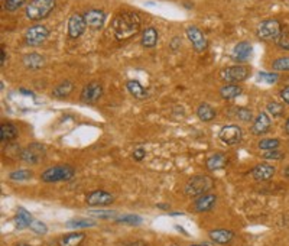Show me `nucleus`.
Masks as SVG:
<instances>
[{"mask_svg": "<svg viewBox=\"0 0 289 246\" xmlns=\"http://www.w3.org/2000/svg\"><path fill=\"white\" fill-rule=\"evenodd\" d=\"M158 38H159L158 29L153 28V26H149L142 33V45L145 48H153L158 44Z\"/></svg>", "mask_w": 289, "mask_h": 246, "instance_id": "nucleus-24", "label": "nucleus"}, {"mask_svg": "<svg viewBox=\"0 0 289 246\" xmlns=\"http://www.w3.org/2000/svg\"><path fill=\"white\" fill-rule=\"evenodd\" d=\"M284 26L278 19H266L258 26V38L262 41H276L282 32Z\"/></svg>", "mask_w": 289, "mask_h": 246, "instance_id": "nucleus-5", "label": "nucleus"}, {"mask_svg": "<svg viewBox=\"0 0 289 246\" xmlns=\"http://www.w3.org/2000/svg\"><path fill=\"white\" fill-rule=\"evenodd\" d=\"M57 0H30L26 6V17L32 22H39L48 17L55 9Z\"/></svg>", "mask_w": 289, "mask_h": 246, "instance_id": "nucleus-2", "label": "nucleus"}, {"mask_svg": "<svg viewBox=\"0 0 289 246\" xmlns=\"http://www.w3.org/2000/svg\"><path fill=\"white\" fill-rule=\"evenodd\" d=\"M258 146L263 151H274V149H279L281 140L278 138H266V139H262Z\"/></svg>", "mask_w": 289, "mask_h": 246, "instance_id": "nucleus-31", "label": "nucleus"}, {"mask_svg": "<svg viewBox=\"0 0 289 246\" xmlns=\"http://www.w3.org/2000/svg\"><path fill=\"white\" fill-rule=\"evenodd\" d=\"M227 164H228V158H227V155H224V154H221V152H217V154L208 156L207 161H205V167H207L208 171H218V169H223V168L227 167Z\"/></svg>", "mask_w": 289, "mask_h": 246, "instance_id": "nucleus-20", "label": "nucleus"}, {"mask_svg": "<svg viewBox=\"0 0 289 246\" xmlns=\"http://www.w3.org/2000/svg\"><path fill=\"white\" fill-rule=\"evenodd\" d=\"M76 175V169L71 165H55L51 168H46L41 174V180L44 183H61V181H70Z\"/></svg>", "mask_w": 289, "mask_h": 246, "instance_id": "nucleus-4", "label": "nucleus"}, {"mask_svg": "<svg viewBox=\"0 0 289 246\" xmlns=\"http://www.w3.org/2000/svg\"><path fill=\"white\" fill-rule=\"evenodd\" d=\"M258 77H259V81H266V83H269V84L276 83L278 78H279L278 74H271V73H259Z\"/></svg>", "mask_w": 289, "mask_h": 246, "instance_id": "nucleus-41", "label": "nucleus"}, {"mask_svg": "<svg viewBox=\"0 0 289 246\" xmlns=\"http://www.w3.org/2000/svg\"><path fill=\"white\" fill-rule=\"evenodd\" d=\"M94 225H96V222L91 220V219H73V220H68V222H67V228H71V229L93 228Z\"/></svg>", "mask_w": 289, "mask_h": 246, "instance_id": "nucleus-30", "label": "nucleus"}, {"mask_svg": "<svg viewBox=\"0 0 289 246\" xmlns=\"http://www.w3.org/2000/svg\"><path fill=\"white\" fill-rule=\"evenodd\" d=\"M276 172V168L268 162H260L258 165H255L250 171V175L256 180V181H269L274 178Z\"/></svg>", "mask_w": 289, "mask_h": 246, "instance_id": "nucleus-14", "label": "nucleus"}, {"mask_svg": "<svg viewBox=\"0 0 289 246\" xmlns=\"http://www.w3.org/2000/svg\"><path fill=\"white\" fill-rule=\"evenodd\" d=\"M120 246H148L145 242L142 241H135V242H126V244H122Z\"/></svg>", "mask_w": 289, "mask_h": 246, "instance_id": "nucleus-46", "label": "nucleus"}, {"mask_svg": "<svg viewBox=\"0 0 289 246\" xmlns=\"http://www.w3.org/2000/svg\"><path fill=\"white\" fill-rule=\"evenodd\" d=\"M218 138L226 145H237L243 138V130L237 124H226L220 129Z\"/></svg>", "mask_w": 289, "mask_h": 246, "instance_id": "nucleus-9", "label": "nucleus"}, {"mask_svg": "<svg viewBox=\"0 0 289 246\" xmlns=\"http://www.w3.org/2000/svg\"><path fill=\"white\" fill-rule=\"evenodd\" d=\"M25 3H26V0H4V9L7 12H16Z\"/></svg>", "mask_w": 289, "mask_h": 246, "instance_id": "nucleus-39", "label": "nucleus"}, {"mask_svg": "<svg viewBox=\"0 0 289 246\" xmlns=\"http://www.w3.org/2000/svg\"><path fill=\"white\" fill-rule=\"evenodd\" d=\"M284 130H285V133L289 135V118L287 119V122H285V126H284Z\"/></svg>", "mask_w": 289, "mask_h": 246, "instance_id": "nucleus-50", "label": "nucleus"}, {"mask_svg": "<svg viewBox=\"0 0 289 246\" xmlns=\"http://www.w3.org/2000/svg\"><path fill=\"white\" fill-rule=\"evenodd\" d=\"M272 68L275 71H289V57H281L276 58L272 62Z\"/></svg>", "mask_w": 289, "mask_h": 246, "instance_id": "nucleus-37", "label": "nucleus"}, {"mask_svg": "<svg viewBox=\"0 0 289 246\" xmlns=\"http://www.w3.org/2000/svg\"><path fill=\"white\" fill-rule=\"evenodd\" d=\"M101 96H103V86L97 81H91L83 89V92L80 94V100L83 103L93 105L101 99Z\"/></svg>", "mask_w": 289, "mask_h": 246, "instance_id": "nucleus-12", "label": "nucleus"}, {"mask_svg": "<svg viewBox=\"0 0 289 246\" xmlns=\"http://www.w3.org/2000/svg\"><path fill=\"white\" fill-rule=\"evenodd\" d=\"M242 87L240 86H237V84H233V83H228V84H226V86H223L221 89H220V96H221V99H224V100H234V99H237L240 94H242Z\"/></svg>", "mask_w": 289, "mask_h": 246, "instance_id": "nucleus-25", "label": "nucleus"}, {"mask_svg": "<svg viewBox=\"0 0 289 246\" xmlns=\"http://www.w3.org/2000/svg\"><path fill=\"white\" fill-rule=\"evenodd\" d=\"M20 159L29 165H36L42 162L46 156V149L42 143H29L26 148L20 151Z\"/></svg>", "mask_w": 289, "mask_h": 246, "instance_id": "nucleus-6", "label": "nucleus"}, {"mask_svg": "<svg viewBox=\"0 0 289 246\" xmlns=\"http://www.w3.org/2000/svg\"><path fill=\"white\" fill-rule=\"evenodd\" d=\"M15 222H16V228H17V229H25V228H29V226H30V223L33 222V219H32V215H30L26 209L19 207L17 212H16Z\"/></svg>", "mask_w": 289, "mask_h": 246, "instance_id": "nucleus-27", "label": "nucleus"}, {"mask_svg": "<svg viewBox=\"0 0 289 246\" xmlns=\"http://www.w3.org/2000/svg\"><path fill=\"white\" fill-rule=\"evenodd\" d=\"M214 187V180L208 175H194L191 177L185 187H184V193L187 197H199L205 193H208L211 188Z\"/></svg>", "mask_w": 289, "mask_h": 246, "instance_id": "nucleus-3", "label": "nucleus"}, {"mask_svg": "<svg viewBox=\"0 0 289 246\" xmlns=\"http://www.w3.org/2000/svg\"><path fill=\"white\" fill-rule=\"evenodd\" d=\"M86 28H87V23H86V19H84L83 15H80V13L71 15V17L68 19V35H70V38H73V39L80 38L86 32Z\"/></svg>", "mask_w": 289, "mask_h": 246, "instance_id": "nucleus-13", "label": "nucleus"}, {"mask_svg": "<svg viewBox=\"0 0 289 246\" xmlns=\"http://www.w3.org/2000/svg\"><path fill=\"white\" fill-rule=\"evenodd\" d=\"M276 45L284 51H289V26H284L279 38L276 39Z\"/></svg>", "mask_w": 289, "mask_h": 246, "instance_id": "nucleus-34", "label": "nucleus"}, {"mask_svg": "<svg viewBox=\"0 0 289 246\" xmlns=\"http://www.w3.org/2000/svg\"><path fill=\"white\" fill-rule=\"evenodd\" d=\"M284 175H285V177H288V178H289V165L287 167V168H285V169H284Z\"/></svg>", "mask_w": 289, "mask_h": 246, "instance_id": "nucleus-51", "label": "nucleus"}, {"mask_svg": "<svg viewBox=\"0 0 289 246\" xmlns=\"http://www.w3.org/2000/svg\"><path fill=\"white\" fill-rule=\"evenodd\" d=\"M234 116L242 122H250L253 119V113L246 108H234Z\"/></svg>", "mask_w": 289, "mask_h": 246, "instance_id": "nucleus-35", "label": "nucleus"}, {"mask_svg": "<svg viewBox=\"0 0 289 246\" xmlns=\"http://www.w3.org/2000/svg\"><path fill=\"white\" fill-rule=\"evenodd\" d=\"M4 61H6V51H4V48H1V61H0V64L4 65Z\"/></svg>", "mask_w": 289, "mask_h": 246, "instance_id": "nucleus-47", "label": "nucleus"}, {"mask_svg": "<svg viewBox=\"0 0 289 246\" xmlns=\"http://www.w3.org/2000/svg\"><path fill=\"white\" fill-rule=\"evenodd\" d=\"M190 246H210V245H207V244H195V245H190Z\"/></svg>", "mask_w": 289, "mask_h": 246, "instance_id": "nucleus-52", "label": "nucleus"}, {"mask_svg": "<svg viewBox=\"0 0 289 246\" xmlns=\"http://www.w3.org/2000/svg\"><path fill=\"white\" fill-rule=\"evenodd\" d=\"M83 16L86 19L87 26L90 29H93V31L101 29L104 26V23H106V13L101 9H90Z\"/></svg>", "mask_w": 289, "mask_h": 246, "instance_id": "nucleus-15", "label": "nucleus"}, {"mask_svg": "<svg viewBox=\"0 0 289 246\" xmlns=\"http://www.w3.org/2000/svg\"><path fill=\"white\" fill-rule=\"evenodd\" d=\"M116 222L117 223H127V225L136 226V225L142 223V217H139L137 215H126V216H122V217H117Z\"/></svg>", "mask_w": 289, "mask_h": 246, "instance_id": "nucleus-36", "label": "nucleus"}, {"mask_svg": "<svg viewBox=\"0 0 289 246\" xmlns=\"http://www.w3.org/2000/svg\"><path fill=\"white\" fill-rule=\"evenodd\" d=\"M142 26L140 16L133 10H122L119 12L113 22H111V31L117 41H127L139 33Z\"/></svg>", "mask_w": 289, "mask_h": 246, "instance_id": "nucleus-1", "label": "nucleus"}, {"mask_svg": "<svg viewBox=\"0 0 289 246\" xmlns=\"http://www.w3.org/2000/svg\"><path fill=\"white\" fill-rule=\"evenodd\" d=\"M181 38L180 36H174L172 39H171V44H169V48L172 49V51H178L180 48H181Z\"/></svg>", "mask_w": 289, "mask_h": 246, "instance_id": "nucleus-43", "label": "nucleus"}, {"mask_svg": "<svg viewBox=\"0 0 289 246\" xmlns=\"http://www.w3.org/2000/svg\"><path fill=\"white\" fill-rule=\"evenodd\" d=\"M252 52H253V46L246 41H242L233 48V58L237 62H246L250 60Z\"/></svg>", "mask_w": 289, "mask_h": 246, "instance_id": "nucleus-17", "label": "nucleus"}, {"mask_svg": "<svg viewBox=\"0 0 289 246\" xmlns=\"http://www.w3.org/2000/svg\"><path fill=\"white\" fill-rule=\"evenodd\" d=\"M266 112H268V115H272V116H275V118H279V116H282V115H284L285 108H284V105H282V103L271 102V103H268V105H266Z\"/></svg>", "mask_w": 289, "mask_h": 246, "instance_id": "nucleus-32", "label": "nucleus"}, {"mask_svg": "<svg viewBox=\"0 0 289 246\" xmlns=\"http://www.w3.org/2000/svg\"><path fill=\"white\" fill-rule=\"evenodd\" d=\"M30 231H33L35 233H38V235H45L46 232H48V228H46V225L45 223H42V222H39V220H33L32 223H30Z\"/></svg>", "mask_w": 289, "mask_h": 246, "instance_id": "nucleus-40", "label": "nucleus"}, {"mask_svg": "<svg viewBox=\"0 0 289 246\" xmlns=\"http://www.w3.org/2000/svg\"><path fill=\"white\" fill-rule=\"evenodd\" d=\"M17 138V127L13 123H1L0 126V139L1 142H10Z\"/></svg>", "mask_w": 289, "mask_h": 246, "instance_id": "nucleus-28", "label": "nucleus"}, {"mask_svg": "<svg viewBox=\"0 0 289 246\" xmlns=\"http://www.w3.org/2000/svg\"><path fill=\"white\" fill-rule=\"evenodd\" d=\"M74 90V84L70 80H64L62 83H60L54 90H52V97L55 99H65L68 97Z\"/></svg>", "mask_w": 289, "mask_h": 246, "instance_id": "nucleus-26", "label": "nucleus"}, {"mask_svg": "<svg viewBox=\"0 0 289 246\" xmlns=\"http://www.w3.org/2000/svg\"><path fill=\"white\" fill-rule=\"evenodd\" d=\"M17 246H29V245H26V244H20V245H17Z\"/></svg>", "mask_w": 289, "mask_h": 246, "instance_id": "nucleus-53", "label": "nucleus"}, {"mask_svg": "<svg viewBox=\"0 0 289 246\" xmlns=\"http://www.w3.org/2000/svg\"><path fill=\"white\" fill-rule=\"evenodd\" d=\"M285 156V154L279 149H274V151H266L263 154V159L266 161H279Z\"/></svg>", "mask_w": 289, "mask_h": 246, "instance_id": "nucleus-38", "label": "nucleus"}, {"mask_svg": "<svg viewBox=\"0 0 289 246\" xmlns=\"http://www.w3.org/2000/svg\"><path fill=\"white\" fill-rule=\"evenodd\" d=\"M9 178L12 181H28L32 178V172L29 169H16L9 174Z\"/></svg>", "mask_w": 289, "mask_h": 246, "instance_id": "nucleus-33", "label": "nucleus"}, {"mask_svg": "<svg viewBox=\"0 0 289 246\" xmlns=\"http://www.w3.org/2000/svg\"><path fill=\"white\" fill-rule=\"evenodd\" d=\"M86 239L83 232H71L58 239V246H80Z\"/></svg>", "mask_w": 289, "mask_h": 246, "instance_id": "nucleus-23", "label": "nucleus"}, {"mask_svg": "<svg viewBox=\"0 0 289 246\" xmlns=\"http://www.w3.org/2000/svg\"><path fill=\"white\" fill-rule=\"evenodd\" d=\"M271 126H272V121H271L268 112H262L255 119L253 126H252V132L255 135H265L271 130Z\"/></svg>", "mask_w": 289, "mask_h": 246, "instance_id": "nucleus-19", "label": "nucleus"}, {"mask_svg": "<svg viewBox=\"0 0 289 246\" xmlns=\"http://www.w3.org/2000/svg\"><path fill=\"white\" fill-rule=\"evenodd\" d=\"M215 203H217V196L214 193H205V194L195 199L194 210L198 212V213H205V212L213 210Z\"/></svg>", "mask_w": 289, "mask_h": 246, "instance_id": "nucleus-16", "label": "nucleus"}, {"mask_svg": "<svg viewBox=\"0 0 289 246\" xmlns=\"http://www.w3.org/2000/svg\"><path fill=\"white\" fill-rule=\"evenodd\" d=\"M114 201L113 194L104 190H94L86 196V204L90 207H106Z\"/></svg>", "mask_w": 289, "mask_h": 246, "instance_id": "nucleus-10", "label": "nucleus"}, {"mask_svg": "<svg viewBox=\"0 0 289 246\" xmlns=\"http://www.w3.org/2000/svg\"><path fill=\"white\" fill-rule=\"evenodd\" d=\"M249 68L247 67H243V65H233V67H228V68H224L220 71V78L223 81H227V83H240V81H244L247 77H249Z\"/></svg>", "mask_w": 289, "mask_h": 246, "instance_id": "nucleus-8", "label": "nucleus"}, {"mask_svg": "<svg viewBox=\"0 0 289 246\" xmlns=\"http://www.w3.org/2000/svg\"><path fill=\"white\" fill-rule=\"evenodd\" d=\"M208 238L217 245H227L234 239V233L228 229H213L208 232Z\"/></svg>", "mask_w": 289, "mask_h": 246, "instance_id": "nucleus-18", "label": "nucleus"}, {"mask_svg": "<svg viewBox=\"0 0 289 246\" xmlns=\"http://www.w3.org/2000/svg\"><path fill=\"white\" fill-rule=\"evenodd\" d=\"M19 92H20L22 94H26V96H32V97H33V93H32V92H28V90H25V89H20Z\"/></svg>", "mask_w": 289, "mask_h": 246, "instance_id": "nucleus-49", "label": "nucleus"}, {"mask_svg": "<svg viewBox=\"0 0 289 246\" xmlns=\"http://www.w3.org/2000/svg\"><path fill=\"white\" fill-rule=\"evenodd\" d=\"M197 116H198V119L202 121V122H211V121L217 116V112H215L210 105L202 103V105H199L198 109H197Z\"/></svg>", "mask_w": 289, "mask_h": 246, "instance_id": "nucleus-29", "label": "nucleus"}, {"mask_svg": "<svg viewBox=\"0 0 289 246\" xmlns=\"http://www.w3.org/2000/svg\"><path fill=\"white\" fill-rule=\"evenodd\" d=\"M126 89H127V92L130 93V96H133V97L137 99V100H145V99H148V96H149L148 90H146L137 80H129V81L126 83Z\"/></svg>", "mask_w": 289, "mask_h": 246, "instance_id": "nucleus-22", "label": "nucleus"}, {"mask_svg": "<svg viewBox=\"0 0 289 246\" xmlns=\"http://www.w3.org/2000/svg\"><path fill=\"white\" fill-rule=\"evenodd\" d=\"M91 215H96V217H101V219H107V217H113L116 215V212H101V210H97V212H91Z\"/></svg>", "mask_w": 289, "mask_h": 246, "instance_id": "nucleus-44", "label": "nucleus"}, {"mask_svg": "<svg viewBox=\"0 0 289 246\" xmlns=\"http://www.w3.org/2000/svg\"><path fill=\"white\" fill-rule=\"evenodd\" d=\"M22 64L29 70H39L45 65V58L38 52H29L23 55Z\"/></svg>", "mask_w": 289, "mask_h": 246, "instance_id": "nucleus-21", "label": "nucleus"}, {"mask_svg": "<svg viewBox=\"0 0 289 246\" xmlns=\"http://www.w3.org/2000/svg\"><path fill=\"white\" fill-rule=\"evenodd\" d=\"M132 156H133V159L135 161H142L145 156H146V151L143 149V148H136L135 151H133V154H132Z\"/></svg>", "mask_w": 289, "mask_h": 246, "instance_id": "nucleus-42", "label": "nucleus"}, {"mask_svg": "<svg viewBox=\"0 0 289 246\" xmlns=\"http://www.w3.org/2000/svg\"><path fill=\"white\" fill-rule=\"evenodd\" d=\"M185 33H187L191 45H193L194 49L197 52H204L208 48V41H207L204 32L199 28H197V26H188L187 31H185Z\"/></svg>", "mask_w": 289, "mask_h": 246, "instance_id": "nucleus-11", "label": "nucleus"}, {"mask_svg": "<svg viewBox=\"0 0 289 246\" xmlns=\"http://www.w3.org/2000/svg\"><path fill=\"white\" fill-rule=\"evenodd\" d=\"M48 36H49V31H48L46 26L33 25V26L26 29L23 39H25V44L29 45V46H39L48 39Z\"/></svg>", "mask_w": 289, "mask_h": 246, "instance_id": "nucleus-7", "label": "nucleus"}, {"mask_svg": "<svg viewBox=\"0 0 289 246\" xmlns=\"http://www.w3.org/2000/svg\"><path fill=\"white\" fill-rule=\"evenodd\" d=\"M279 96H281V99L284 100V103L289 105V87L282 89V90H281V93H279Z\"/></svg>", "mask_w": 289, "mask_h": 246, "instance_id": "nucleus-45", "label": "nucleus"}, {"mask_svg": "<svg viewBox=\"0 0 289 246\" xmlns=\"http://www.w3.org/2000/svg\"><path fill=\"white\" fill-rule=\"evenodd\" d=\"M156 207L164 209V210H169V204H165V203H159V204H156Z\"/></svg>", "mask_w": 289, "mask_h": 246, "instance_id": "nucleus-48", "label": "nucleus"}]
</instances>
